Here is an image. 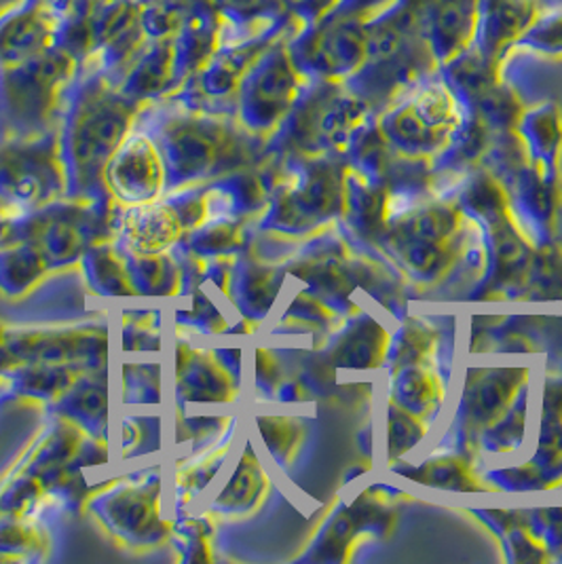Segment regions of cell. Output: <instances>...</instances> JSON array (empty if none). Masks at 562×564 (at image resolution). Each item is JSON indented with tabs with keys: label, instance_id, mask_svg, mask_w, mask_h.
<instances>
[{
	"label": "cell",
	"instance_id": "52a82bcc",
	"mask_svg": "<svg viewBox=\"0 0 562 564\" xmlns=\"http://www.w3.org/2000/svg\"><path fill=\"white\" fill-rule=\"evenodd\" d=\"M223 18V34H246L275 26L288 15L283 0H214Z\"/></svg>",
	"mask_w": 562,
	"mask_h": 564
},
{
	"label": "cell",
	"instance_id": "8992f818",
	"mask_svg": "<svg viewBox=\"0 0 562 564\" xmlns=\"http://www.w3.org/2000/svg\"><path fill=\"white\" fill-rule=\"evenodd\" d=\"M483 0H423V28L442 68L476 47Z\"/></svg>",
	"mask_w": 562,
	"mask_h": 564
},
{
	"label": "cell",
	"instance_id": "5b68a950",
	"mask_svg": "<svg viewBox=\"0 0 562 564\" xmlns=\"http://www.w3.org/2000/svg\"><path fill=\"white\" fill-rule=\"evenodd\" d=\"M548 9L545 0H483L476 53L486 66L501 73L514 45L533 28Z\"/></svg>",
	"mask_w": 562,
	"mask_h": 564
},
{
	"label": "cell",
	"instance_id": "3957f363",
	"mask_svg": "<svg viewBox=\"0 0 562 564\" xmlns=\"http://www.w3.org/2000/svg\"><path fill=\"white\" fill-rule=\"evenodd\" d=\"M303 30V28H301ZM290 30L280 41L264 53L255 64V68L241 80L237 94L244 104L246 121L267 123L281 110L301 96V91L313 83V78L299 66L290 41L301 32Z\"/></svg>",
	"mask_w": 562,
	"mask_h": 564
},
{
	"label": "cell",
	"instance_id": "ba28073f",
	"mask_svg": "<svg viewBox=\"0 0 562 564\" xmlns=\"http://www.w3.org/2000/svg\"><path fill=\"white\" fill-rule=\"evenodd\" d=\"M514 52L562 57V2L552 7L548 4L533 28L514 45Z\"/></svg>",
	"mask_w": 562,
	"mask_h": 564
},
{
	"label": "cell",
	"instance_id": "9c48e42d",
	"mask_svg": "<svg viewBox=\"0 0 562 564\" xmlns=\"http://www.w3.org/2000/svg\"><path fill=\"white\" fill-rule=\"evenodd\" d=\"M53 4L62 11L64 20H75L91 11L100 0H52Z\"/></svg>",
	"mask_w": 562,
	"mask_h": 564
},
{
	"label": "cell",
	"instance_id": "7a4b0ae2",
	"mask_svg": "<svg viewBox=\"0 0 562 564\" xmlns=\"http://www.w3.org/2000/svg\"><path fill=\"white\" fill-rule=\"evenodd\" d=\"M398 0H334L303 28L290 50L313 80L347 83L361 68L375 22Z\"/></svg>",
	"mask_w": 562,
	"mask_h": 564
},
{
	"label": "cell",
	"instance_id": "277c9868",
	"mask_svg": "<svg viewBox=\"0 0 562 564\" xmlns=\"http://www.w3.org/2000/svg\"><path fill=\"white\" fill-rule=\"evenodd\" d=\"M64 15L52 0H24L0 18V66L62 45Z\"/></svg>",
	"mask_w": 562,
	"mask_h": 564
},
{
	"label": "cell",
	"instance_id": "6da1fadb",
	"mask_svg": "<svg viewBox=\"0 0 562 564\" xmlns=\"http://www.w3.org/2000/svg\"><path fill=\"white\" fill-rule=\"evenodd\" d=\"M440 73L423 28V0H398L375 22L368 53L347 85L364 94H389Z\"/></svg>",
	"mask_w": 562,
	"mask_h": 564
},
{
	"label": "cell",
	"instance_id": "30bf717a",
	"mask_svg": "<svg viewBox=\"0 0 562 564\" xmlns=\"http://www.w3.org/2000/svg\"><path fill=\"white\" fill-rule=\"evenodd\" d=\"M24 0H0V18H4L9 11L20 7Z\"/></svg>",
	"mask_w": 562,
	"mask_h": 564
}]
</instances>
